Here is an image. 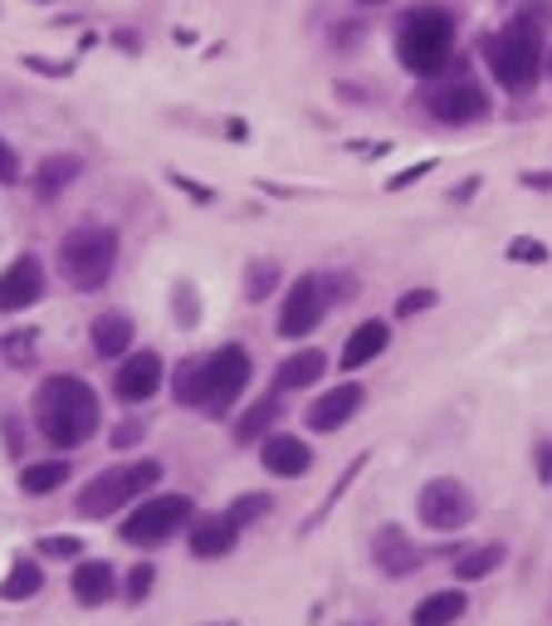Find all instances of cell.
<instances>
[{
	"label": "cell",
	"mask_w": 552,
	"mask_h": 626,
	"mask_svg": "<svg viewBox=\"0 0 552 626\" xmlns=\"http://www.w3.org/2000/svg\"><path fill=\"white\" fill-rule=\"evenodd\" d=\"M98 416H103L98 411V391L83 382V377L54 372L34 391V426H40V436L59 450H73V446H83V440H93Z\"/></svg>",
	"instance_id": "6da1fadb"
},
{
	"label": "cell",
	"mask_w": 552,
	"mask_h": 626,
	"mask_svg": "<svg viewBox=\"0 0 552 626\" xmlns=\"http://www.w3.org/2000/svg\"><path fill=\"white\" fill-rule=\"evenodd\" d=\"M484 59H489V73L499 79L504 93H529L538 83V73H543V30H538V20L519 16L499 34H489Z\"/></svg>",
	"instance_id": "7a4b0ae2"
},
{
	"label": "cell",
	"mask_w": 552,
	"mask_h": 626,
	"mask_svg": "<svg viewBox=\"0 0 552 626\" xmlns=\"http://www.w3.org/2000/svg\"><path fill=\"white\" fill-rule=\"evenodd\" d=\"M118 250H122V240L113 226H79L59 240V275H64L69 289L93 294L113 279Z\"/></svg>",
	"instance_id": "3957f363"
},
{
	"label": "cell",
	"mask_w": 552,
	"mask_h": 626,
	"mask_svg": "<svg viewBox=\"0 0 552 626\" xmlns=\"http://www.w3.org/2000/svg\"><path fill=\"white\" fill-rule=\"evenodd\" d=\"M455 54V20L435 6H421L401 20L397 30V59L411 73H440Z\"/></svg>",
	"instance_id": "277c9868"
},
{
	"label": "cell",
	"mask_w": 552,
	"mask_h": 626,
	"mask_svg": "<svg viewBox=\"0 0 552 626\" xmlns=\"http://www.w3.org/2000/svg\"><path fill=\"white\" fill-rule=\"evenodd\" d=\"M162 460H132V465H113V470L93 475L79 489V514L83 519H108L113 509H128L132 499H142L147 489L162 480Z\"/></svg>",
	"instance_id": "5b68a950"
},
{
	"label": "cell",
	"mask_w": 552,
	"mask_h": 626,
	"mask_svg": "<svg viewBox=\"0 0 552 626\" xmlns=\"http://www.w3.org/2000/svg\"><path fill=\"white\" fill-rule=\"evenodd\" d=\"M348 294H352V279H342V275H303L299 285L289 289L284 309H279V334L284 338L313 334V328L323 324V314L333 309L338 299H348Z\"/></svg>",
	"instance_id": "8992f818"
},
{
	"label": "cell",
	"mask_w": 552,
	"mask_h": 626,
	"mask_svg": "<svg viewBox=\"0 0 552 626\" xmlns=\"http://www.w3.org/2000/svg\"><path fill=\"white\" fill-rule=\"evenodd\" d=\"M187 524H195V505L187 495H152L147 505H138L122 519V538L138 548H157L167 538H177Z\"/></svg>",
	"instance_id": "52a82bcc"
},
{
	"label": "cell",
	"mask_w": 552,
	"mask_h": 626,
	"mask_svg": "<svg viewBox=\"0 0 552 626\" xmlns=\"http://www.w3.org/2000/svg\"><path fill=\"white\" fill-rule=\"evenodd\" d=\"M250 352L240 348V342H225V348L205 352V391H201V411L205 416H225L235 401L244 397V387H250Z\"/></svg>",
	"instance_id": "ba28073f"
},
{
	"label": "cell",
	"mask_w": 552,
	"mask_h": 626,
	"mask_svg": "<svg viewBox=\"0 0 552 626\" xmlns=\"http://www.w3.org/2000/svg\"><path fill=\"white\" fill-rule=\"evenodd\" d=\"M415 514H421V524L425 529H435V534H455L464 529V524L474 519V495L464 489L460 480H431L421 489V499H415Z\"/></svg>",
	"instance_id": "9c48e42d"
},
{
	"label": "cell",
	"mask_w": 552,
	"mask_h": 626,
	"mask_svg": "<svg viewBox=\"0 0 552 626\" xmlns=\"http://www.w3.org/2000/svg\"><path fill=\"white\" fill-rule=\"evenodd\" d=\"M425 103H431V113L440 122H480L489 118V93H484V83H474L470 73H450V79H440L431 93H425Z\"/></svg>",
	"instance_id": "30bf717a"
},
{
	"label": "cell",
	"mask_w": 552,
	"mask_h": 626,
	"mask_svg": "<svg viewBox=\"0 0 552 626\" xmlns=\"http://www.w3.org/2000/svg\"><path fill=\"white\" fill-rule=\"evenodd\" d=\"M162 358H157L152 348L147 352H128L118 367V377H113V391H118V401H128V407H142V401H152L157 391H162Z\"/></svg>",
	"instance_id": "8fae6325"
},
{
	"label": "cell",
	"mask_w": 552,
	"mask_h": 626,
	"mask_svg": "<svg viewBox=\"0 0 552 626\" xmlns=\"http://www.w3.org/2000/svg\"><path fill=\"white\" fill-rule=\"evenodd\" d=\"M40 294H44V269L34 255H20V260L6 265V275H0V314L30 309Z\"/></svg>",
	"instance_id": "7c38bea8"
},
{
	"label": "cell",
	"mask_w": 552,
	"mask_h": 626,
	"mask_svg": "<svg viewBox=\"0 0 552 626\" xmlns=\"http://www.w3.org/2000/svg\"><path fill=\"white\" fill-rule=\"evenodd\" d=\"M358 411H362V387H358V382H342V387H333V391H323V397L309 401V431L333 436V431H342V426H348Z\"/></svg>",
	"instance_id": "4fadbf2b"
},
{
	"label": "cell",
	"mask_w": 552,
	"mask_h": 626,
	"mask_svg": "<svg viewBox=\"0 0 552 626\" xmlns=\"http://www.w3.org/2000/svg\"><path fill=\"white\" fill-rule=\"evenodd\" d=\"M260 460H264V470H269V475H279V480H299V475H309V470H313V450L303 446L299 436H289V431L264 436Z\"/></svg>",
	"instance_id": "5bb4252c"
},
{
	"label": "cell",
	"mask_w": 552,
	"mask_h": 626,
	"mask_svg": "<svg viewBox=\"0 0 552 626\" xmlns=\"http://www.w3.org/2000/svg\"><path fill=\"white\" fill-rule=\"evenodd\" d=\"M372 558L387 578H407V573L421 568V548H415V538L407 529H397V524H387V529L372 538Z\"/></svg>",
	"instance_id": "9a60e30c"
},
{
	"label": "cell",
	"mask_w": 552,
	"mask_h": 626,
	"mask_svg": "<svg viewBox=\"0 0 552 626\" xmlns=\"http://www.w3.org/2000/svg\"><path fill=\"white\" fill-rule=\"evenodd\" d=\"M235 544H240V524L230 519V514H215V519H195L191 524V554L201 563L235 554Z\"/></svg>",
	"instance_id": "2e32d148"
},
{
	"label": "cell",
	"mask_w": 552,
	"mask_h": 626,
	"mask_svg": "<svg viewBox=\"0 0 552 626\" xmlns=\"http://www.w3.org/2000/svg\"><path fill=\"white\" fill-rule=\"evenodd\" d=\"M73 597H79L83 607H103V603H113L118 597V573L108 568L103 558H83L79 568H73Z\"/></svg>",
	"instance_id": "e0dca14e"
},
{
	"label": "cell",
	"mask_w": 552,
	"mask_h": 626,
	"mask_svg": "<svg viewBox=\"0 0 552 626\" xmlns=\"http://www.w3.org/2000/svg\"><path fill=\"white\" fill-rule=\"evenodd\" d=\"M387 342H391V328L382 324V318H367V324H358L348 334V342H342V367H348V372H358V367L377 362L387 352Z\"/></svg>",
	"instance_id": "ac0fdd59"
},
{
	"label": "cell",
	"mask_w": 552,
	"mask_h": 626,
	"mask_svg": "<svg viewBox=\"0 0 552 626\" xmlns=\"http://www.w3.org/2000/svg\"><path fill=\"white\" fill-rule=\"evenodd\" d=\"M89 342L98 358H122L132 348V318L128 314H98L89 328Z\"/></svg>",
	"instance_id": "d6986e66"
},
{
	"label": "cell",
	"mask_w": 552,
	"mask_h": 626,
	"mask_svg": "<svg viewBox=\"0 0 552 626\" xmlns=\"http://www.w3.org/2000/svg\"><path fill=\"white\" fill-rule=\"evenodd\" d=\"M464 607H470V597L460 593V587H445V593H431V597H421L411 612V622L415 626H455L464 617Z\"/></svg>",
	"instance_id": "ffe728a7"
},
{
	"label": "cell",
	"mask_w": 552,
	"mask_h": 626,
	"mask_svg": "<svg viewBox=\"0 0 552 626\" xmlns=\"http://www.w3.org/2000/svg\"><path fill=\"white\" fill-rule=\"evenodd\" d=\"M323 372H328V352L323 348H303V352H293V358L279 367V391H303V387H313Z\"/></svg>",
	"instance_id": "44dd1931"
},
{
	"label": "cell",
	"mask_w": 552,
	"mask_h": 626,
	"mask_svg": "<svg viewBox=\"0 0 552 626\" xmlns=\"http://www.w3.org/2000/svg\"><path fill=\"white\" fill-rule=\"evenodd\" d=\"M73 177H79V157H69V152L44 157V162L34 167V196H40V201H54Z\"/></svg>",
	"instance_id": "7402d4cb"
},
{
	"label": "cell",
	"mask_w": 552,
	"mask_h": 626,
	"mask_svg": "<svg viewBox=\"0 0 552 626\" xmlns=\"http://www.w3.org/2000/svg\"><path fill=\"white\" fill-rule=\"evenodd\" d=\"M504 563V544H480V548H464V554L455 558V578L460 583H480L489 578V573Z\"/></svg>",
	"instance_id": "603a6c76"
},
{
	"label": "cell",
	"mask_w": 552,
	"mask_h": 626,
	"mask_svg": "<svg viewBox=\"0 0 552 626\" xmlns=\"http://www.w3.org/2000/svg\"><path fill=\"white\" fill-rule=\"evenodd\" d=\"M59 485H69V460H40L20 470V489L24 495H54Z\"/></svg>",
	"instance_id": "cb8c5ba5"
},
{
	"label": "cell",
	"mask_w": 552,
	"mask_h": 626,
	"mask_svg": "<svg viewBox=\"0 0 552 626\" xmlns=\"http://www.w3.org/2000/svg\"><path fill=\"white\" fill-rule=\"evenodd\" d=\"M171 391H177L181 407H195L201 411V391H205V358H187L171 377Z\"/></svg>",
	"instance_id": "d4e9b609"
},
{
	"label": "cell",
	"mask_w": 552,
	"mask_h": 626,
	"mask_svg": "<svg viewBox=\"0 0 552 626\" xmlns=\"http://www.w3.org/2000/svg\"><path fill=\"white\" fill-rule=\"evenodd\" d=\"M274 421H279V397L254 401V407H250V411H244L240 421H235V440H240V446H250V440H260V436H264Z\"/></svg>",
	"instance_id": "484cf974"
},
{
	"label": "cell",
	"mask_w": 552,
	"mask_h": 626,
	"mask_svg": "<svg viewBox=\"0 0 552 626\" xmlns=\"http://www.w3.org/2000/svg\"><path fill=\"white\" fill-rule=\"evenodd\" d=\"M44 587V573H40V563H30V558H20L16 568H10V578L6 587H0V597L6 603H24V597H34Z\"/></svg>",
	"instance_id": "4316f807"
},
{
	"label": "cell",
	"mask_w": 552,
	"mask_h": 626,
	"mask_svg": "<svg viewBox=\"0 0 552 626\" xmlns=\"http://www.w3.org/2000/svg\"><path fill=\"white\" fill-rule=\"evenodd\" d=\"M274 285H279V265L274 260H254L250 279H244V294H250V299H264V294H274Z\"/></svg>",
	"instance_id": "83f0119b"
},
{
	"label": "cell",
	"mask_w": 552,
	"mask_h": 626,
	"mask_svg": "<svg viewBox=\"0 0 552 626\" xmlns=\"http://www.w3.org/2000/svg\"><path fill=\"white\" fill-rule=\"evenodd\" d=\"M269 509H274V499H269V495H240L235 499V505H230L225 514H230V519H235L240 524V529H244V524H254V519H264V514Z\"/></svg>",
	"instance_id": "f1b7e54d"
},
{
	"label": "cell",
	"mask_w": 552,
	"mask_h": 626,
	"mask_svg": "<svg viewBox=\"0 0 552 626\" xmlns=\"http://www.w3.org/2000/svg\"><path fill=\"white\" fill-rule=\"evenodd\" d=\"M152 583H157V568H152V563H138V568L128 573V587H122V597H128V603H147Z\"/></svg>",
	"instance_id": "f546056e"
},
{
	"label": "cell",
	"mask_w": 552,
	"mask_h": 626,
	"mask_svg": "<svg viewBox=\"0 0 552 626\" xmlns=\"http://www.w3.org/2000/svg\"><path fill=\"white\" fill-rule=\"evenodd\" d=\"M425 309H435V289H411V294H401V299H397V314L401 318H415V314H425Z\"/></svg>",
	"instance_id": "4dcf8cb0"
},
{
	"label": "cell",
	"mask_w": 552,
	"mask_h": 626,
	"mask_svg": "<svg viewBox=\"0 0 552 626\" xmlns=\"http://www.w3.org/2000/svg\"><path fill=\"white\" fill-rule=\"evenodd\" d=\"M40 548H44L49 558H79V548H83V544H79L73 534H54V538H44Z\"/></svg>",
	"instance_id": "1f68e13d"
},
{
	"label": "cell",
	"mask_w": 552,
	"mask_h": 626,
	"mask_svg": "<svg viewBox=\"0 0 552 626\" xmlns=\"http://www.w3.org/2000/svg\"><path fill=\"white\" fill-rule=\"evenodd\" d=\"M195 289H187V285H177V324L181 328H195Z\"/></svg>",
	"instance_id": "d6a6232c"
},
{
	"label": "cell",
	"mask_w": 552,
	"mask_h": 626,
	"mask_svg": "<svg viewBox=\"0 0 552 626\" xmlns=\"http://www.w3.org/2000/svg\"><path fill=\"white\" fill-rule=\"evenodd\" d=\"M10 181H20V157H16V147L0 138V187H10Z\"/></svg>",
	"instance_id": "836d02e7"
},
{
	"label": "cell",
	"mask_w": 552,
	"mask_h": 626,
	"mask_svg": "<svg viewBox=\"0 0 552 626\" xmlns=\"http://www.w3.org/2000/svg\"><path fill=\"white\" fill-rule=\"evenodd\" d=\"M142 436H147V426H142V421H122L118 431H113V446H118V450H128V446H138Z\"/></svg>",
	"instance_id": "e575fe53"
},
{
	"label": "cell",
	"mask_w": 552,
	"mask_h": 626,
	"mask_svg": "<svg viewBox=\"0 0 552 626\" xmlns=\"http://www.w3.org/2000/svg\"><path fill=\"white\" fill-rule=\"evenodd\" d=\"M509 260H548V250H543V245H533V240H513L509 245Z\"/></svg>",
	"instance_id": "d590c367"
},
{
	"label": "cell",
	"mask_w": 552,
	"mask_h": 626,
	"mask_svg": "<svg viewBox=\"0 0 552 626\" xmlns=\"http://www.w3.org/2000/svg\"><path fill=\"white\" fill-rule=\"evenodd\" d=\"M533 460H538V480H543V485H552V440H538Z\"/></svg>",
	"instance_id": "8d00e7d4"
},
{
	"label": "cell",
	"mask_w": 552,
	"mask_h": 626,
	"mask_svg": "<svg viewBox=\"0 0 552 626\" xmlns=\"http://www.w3.org/2000/svg\"><path fill=\"white\" fill-rule=\"evenodd\" d=\"M24 348H34V334H16V338H6V352H10V362H24L30 352Z\"/></svg>",
	"instance_id": "74e56055"
},
{
	"label": "cell",
	"mask_w": 552,
	"mask_h": 626,
	"mask_svg": "<svg viewBox=\"0 0 552 626\" xmlns=\"http://www.w3.org/2000/svg\"><path fill=\"white\" fill-rule=\"evenodd\" d=\"M523 187H543V191H552V171H529V177H523Z\"/></svg>",
	"instance_id": "f35d334b"
},
{
	"label": "cell",
	"mask_w": 552,
	"mask_h": 626,
	"mask_svg": "<svg viewBox=\"0 0 552 626\" xmlns=\"http://www.w3.org/2000/svg\"><path fill=\"white\" fill-rule=\"evenodd\" d=\"M358 6H387V0H358Z\"/></svg>",
	"instance_id": "ab89813d"
},
{
	"label": "cell",
	"mask_w": 552,
	"mask_h": 626,
	"mask_svg": "<svg viewBox=\"0 0 552 626\" xmlns=\"http://www.w3.org/2000/svg\"><path fill=\"white\" fill-rule=\"evenodd\" d=\"M548 64H552V59H548Z\"/></svg>",
	"instance_id": "60d3db41"
}]
</instances>
